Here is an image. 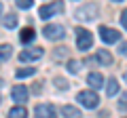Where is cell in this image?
I'll list each match as a JSON object with an SVG mask.
<instances>
[{
  "instance_id": "obj_1",
  "label": "cell",
  "mask_w": 127,
  "mask_h": 118,
  "mask_svg": "<svg viewBox=\"0 0 127 118\" xmlns=\"http://www.w3.org/2000/svg\"><path fill=\"white\" fill-rule=\"evenodd\" d=\"M97 15H100V6L95 2H87L85 6L76 9V19H81V21H95Z\"/></svg>"
},
{
  "instance_id": "obj_2",
  "label": "cell",
  "mask_w": 127,
  "mask_h": 118,
  "mask_svg": "<svg viewBox=\"0 0 127 118\" xmlns=\"http://www.w3.org/2000/svg\"><path fill=\"white\" fill-rule=\"evenodd\" d=\"M76 101L81 105H85L87 110H93V108H97V103H100V99H97V93L95 91H81L76 95Z\"/></svg>"
},
{
  "instance_id": "obj_3",
  "label": "cell",
  "mask_w": 127,
  "mask_h": 118,
  "mask_svg": "<svg viewBox=\"0 0 127 118\" xmlns=\"http://www.w3.org/2000/svg\"><path fill=\"white\" fill-rule=\"evenodd\" d=\"M42 34H45V38H49V40H62V38L66 36V30H64V25H57V23H47V25L42 27Z\"/></svg>"
},
{
  "instance_id": "obj_4",
  "label": "cell",
  "mask_w": 127,
  "mask_h": 118,
  "mask_svg": "<svg viewBox=\"0 0 127 118\" xmlns=\"http://www.w3.org/2000/svg\"><path fill=\"white\" fill-rule=\"evenodd\" d=\"M91 44H93V36H91V32L78 27V30H76V46L81 51H89Z\"/></svg>"
},
{
  "instance_id": "obj_5",
  "label": "cell",
  "mask_w": 127,
  "mask_h": 118,
  "mask_svg": "<svg viewBox=\"0 0 127 118\" xmlns=\"http://www.w3.org/2000/svg\"><path fill=\"white\" fill-rule=\"evenodd\" d=\"M62 11H64V2H53V4H45V6H40L38 15H40L42 19H51L53 15L62 13Z\"/></svg>"
},
{
  "instance_id": "obj_6",
  "label": "cell",
  "mask_w": 127,
  "mask_h": 118,
  "mask_svg": "<svg viewBox=\"0 0 127 118\" xmlns=\"http://www.w3.org/2000/svg\"><path fill=\"white\" fill-rule=\"evenodd\" d=\"M42 46H34V49H26L19 53V61H36V59L42 57Z\"/></svg>"
},
{
  "instance_id": "obj_7",
  "label": "cell",
  "mask_w": 127,
  "mask_h": 118,
  "mask_svg": "<svg viewBox=\"0 0 127 118\" xmlns=\"http://www.w3.org/2000/svg\"><path fill=\"white\" fill-rule=\"evenodd\" d=\"M34 116L36 118H55V108L51 103H40L34 108Z\"/></svg>"
},
{
  "instance_id": "obj_8",
  "label": "cell",
  "mask_w": 127,
  "mask_h": 118,
  "mask_svg": "<svg viewBox=\"0 0 127 118\" xmlns=\"http://www.w3.org/2000/svg\"><path fill=\"white\" fill-rule=\"evenodd\" d=\"M100 36H102V40L108 42V44L119 42V32L117 30H110V27H106V25H100Z\"/></svg>"
},
{
  "instance_id": "obj_9",
  "label": "cell",
  "mask_w": 127,
  "mask_h": 118,
  "mask_svg": "<svg viewBox=\"0 0 127 118\" xmlns=\"http://www.w3.org/2000/svg\"><path fill=\"white\" fill-rule=\"evenodd\" d=\"M11 95H13V99L21 105V103H26V101H28V95H30V93H28V89H26L23 84H17V86H13Z\"/></svg>"
},
{
  "instance_id": "obj_10",
  "label": "cell",
  "mask_w": 127,
  "mask_h": 118,
  "mask_svg": "<svg viewBox=\"0 0 127 118\" xmlns=\"http://www.w3.org/2000/svg\"><path fill=\"white\" fill-rule=\"evenodd\" d=\"M87 82H89V86H93V89H102V86H104V76H102L100 72H89Z\"/></svg>"
},
{
  "instance_id": "obj_11",
  "label": "cell",
  "mask_w": 127,
  "mask_h": 118,
  "mask_svg": "<svg viewBox=\"0 0 127 118\" xmlns=\"http://www.w3.org/2000/svg\"><path fill=\"white\" fill-rule=\"evenodd\" d=\"M95 59H97L102 65H110V63H112V55H110V51H106V49H100V51H97Z\"/></svg>"
},
{
  "instance_id": "obj_12",
  "label": "cell",
  "mask_w": 127,
  "mask_h": 118,
  "mask_svg": "<svg viewBox=\"0 0 127 118\" xmlns=\"http://www.w3.org/2000/svg\"><path fill=\"white\" fill-rule=\"evenodd\" d=\"M34 38H36L34 27H23L21 32H19V40H21V42H32Z\"/></svg>"
},
{
  "instance_id": "obj_13",
  "label": "cell",
  "mask_w": 127,
  "mask_h": 118,
  "mask_svg": "<svg viewBox=\"0 0 127 118\" xmlns=\"http://www.w3.org/2000/svg\"><path fill=\"white\" fill-rule=\"evenodd\" d=\"M62 114H64V118H81V110L74 108V105H64Z\"/></svg>"
},
{
  "instance_id": "obj_14",
  "label": "cell",
  "mask_w": 127,
  "mask_h": 118,
  "mask_svg": "<svg viewBox=\"0 0 127 118\" xmlns=\"http://www.w3.org/2000/svg\"><path fill=\"white\" fill-rule=\"evenodd\" d=\"M26 116H28V110L23 105H15L9 110V118H26Z\"/></svg>"
},
{
  "instance_id": "obj_15",
  "label": "cell",
  "mask_w": 127,
  "mask_h": 118,
  "mask_svg": "<svg viewBox=\"0 0 127 118\" xmlns=\"http://www.w3.org/2000/svg\"><path fill=\"white\" fill-rule=\"evenodd\" d=\"M11 55H13V46L11 44H0V61L11 59Z\"/></svg>"
},
{
  "instance_id": "obj_16",
  "label": "cell",
  "mask_w": 127,
  "mask_h": 118,
  "mask_svg": "<svg viewBox=\"0 0 127 118\" xmlns=\"http://www.w3.org/2000/svg\"><path fill=\"white\" fill-rule=\"evenodd\" d=\"M2 25H4V27H9V30H13V27H17V17H15L13 13L4 15V19H2Z\"/></svg>"
},
{
  "instance_id": "obj_17",
  "label": "cell",
  "mask_w": 127,
  "mask_h": 118,
  "mask_svg": "<svg viewBox=\"0 0 127 118\" xmlns=\"http://www.w3.org/2000/svg\"><path fill=\"white\" fill-rule=\"evenodd\" d=\"M106 93H108L110 97H114L119 93V82H117V78H110L108 80V86H106Z\"/></svg>"
},
{
  "instance_id": "obj_18",
  "label": "cell",
  "mask_w": 127,
  "mask_h": 118,
  "mask_svg": "<svg viewBox=\"0 0 127 118\" xmlns=\"http://www.w3.org/2000/svg\"><path fill=\"white\" fill-rule=\"evenodd\" d=\"M34 72H36L34 68H19V70H15V76L17 78H28V76H34Z\"/></svg>"
},
{
  "instance_id": "obj_19",
  "label": "cell",
  "mask_w": 127,
  "mask_h": 118,
  "mask_svg": "<svg viewBox=\"0 0 127 118\" xmlns=\"http://www.w3.org/2000/svg\"><path fill=\"white\" fill-rule=\"evenodd\" d=\"M66 53H68V49L59 46V49H55V51H53V59H55V61H59V59H66V57H68Z\"/></svg>"
},
{
  "instance_id": "obj_20",
  "label": "cell",
  "mask_w": 127,
  "mask_h": 118,
  "mask_svg": "<svg viewBox=\"0 0 127 118\" xmlns=\"http://www.w3.org/2000/svg\"><path fill=\"white\" fill-rule=\"evenodd\" d=\"M68 70H70L72 74H76L78 70H81V61H76V59H70V61H68Z\"/></svg>"
},
{
  "instance_id": "obj_21",
  "label": "cell",
  "mask_w": 127,
  "mask_h": 118,
  "mask_svg": "<svg viewBox=\"0 0 127 118\" xmlns=\"http://www.w3.org/2000/svg\"><path fill=\"white\" fill-rule=\"evenodd\" d=\"M53 84L57 86V89H62V91H64V89H68V82L64 80V78H55V80H53Z\"/></svg>"
},
{
  "instance_id": "obj_22",
  "label": "cell",
  "mask_w": 127,
  "mask_h": 118,
  "mask_svg": "<svg viewBox=\"0 0 127 118\" xmlns=\"http://www.w3.org/2000/svg\"><path fill=\"white\" fill-rule=\"evenodd\" d=\"M119 108H121V110H127V93H123V95L119 97Z\"/></svg>"
},
{
  "instance_id": "obj_23",
  "label": "cell",
  "mask_w": 127,
  "mask_h": 118,
  "mask_svg": "<svg viewBox=\"0 0 127 118\" xmlns=\"http://www.w3.org/2000/svg\"><path fill=\"white\" fill-rule=\"evenodd\" d=\"M32 2H34V0H17V6L19 9H30Z\"/></svg>"
},
{
  "instance_id": "obj_24",
  "label": "cell",
  "mask_w": 127,
  "mask_h": 118,
  "mask_svg": "<svg viewBox=\"0 0 127 118\" xmlns=\"http://www.w3.org/2000/svg\"><path fill=\"white\" fill-rule=\"evenodd\" d=\"M119 53H121V55H127V42H119Z\"/></svg>"
},
{
  "instance_id": "obj_25",
  "label": "cell",
  "mask_w": 127,
  "mask_h": 118,
  "mask_svg": "<svg viewBox=\"0 0 127 118\" xmlns=\"http://www.w3.org/2000/svg\"><path fill=\"white\" fill-rule=\"evenodd\" d=\"M121 23H123V27L127 30V9L123 11V13H121Z\"/></svg>"
},
{
  "instance_id": "obj_26",
  "label": "cell",
  "mask_w": 127,
  "mask_h": 118,
  "mask_svg": "<svg viewBox=\"0 0 127 118\" xmlns=\"http://www.w3.org/2000/svg\"><path fill=\"white\" fill-rule=\"evenodd\" d=\"M0 13H2V2H0Z\"/></svg>"
},
{
  "instance_id": "obj_27",
  "label": "cell",
  "mask_w": 127,
  "mask_h": 118,
  "mask_svg": "<svg viewBox=\"0 0 127 118\" xmlns=\"http://www.w3.org/2000/svg\"><path fill=\"white\" fill-rule=\"evenodd\" d=\"M125 82H127V72H125Z\"/></svg>"
},
{
  "instance_id": "obj_28",
  "label": "cell",
  "mask_w": 127,
  "mask_h": 118,
  "mask_svg": "<svg viewBox=\"0 0 127 118\" xmlns=\"http://www.w3.org/2000/svg\"><path fill=\"white\" fill-rule=\"evenodd\" d=\"M114 2H123V0H114Z\"/></svg>"
}]
</instances>
